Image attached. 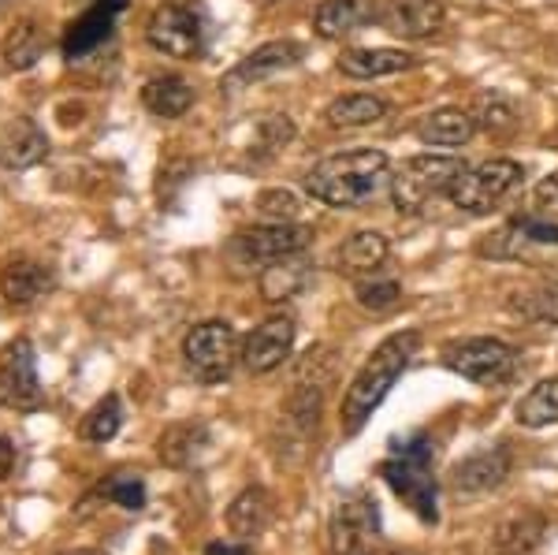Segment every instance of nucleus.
I'll return each mask as SVG.
<instances>
[{"mask_svg":"<svg viewBox=\"0 0 558 555\" xmlns=\"http://www.w3.org/2000/svg\"><path fill=\"white\" fill-rule=\"evenodd\" d=\"M421 347V333H395L387 336L380 347H376L373 354H368V362L357 370V377L350 381L347 396H343V410H339V425H343V436H357L365 429V422L373 418V410L380 407L387 399V391L395 388V381L407 373L410 358L417 354Z\"/></svg>","mask_w":558,"mask_h":555,"instance_id":"1","label":"nucleus"},{"mask_svg":"<svg viewBox=\"0 0 558 555\" xmlns=\"http://www.w3.org/2000/svg\"><path fill=\"white\" fill-rule=\"evenodd\" d=\"M387 176V154L384 149H347V154L324 157L320 165H313L305 172V191L310 198L324 205H336V209H350V205H362L376 194V186Z\"/></svg>","mask_w":558,"mask_h":555,"instance_id":"2","label":"nucleus"},{"mask_svg":"<svg viewBox=\"0 0 558 555\" xmlns=\"http://www.w3.org/2000/svg\"><path fill=\"white\" fill-rule=\"evenodd\" d=\"M432 462H436V444L428 441L425 433H413L410 441H391V455L380 462V478L387 481V488L410 507L413 515L425 526L439 522L436 511V473H432Z\"/></svg>","mask_w":558,"mask_h":555,"instance_id":"3","label":"nucleus"},{"mask_svg":"<svg viewBox=\"0 0 558 555\" xmlns=\"http://www.w3.org/2000/svg\"><path fill=\"white\" fill-rule=\"evenodd\" d=\"M465 172L462 157H439V154H421L410 157L407 165L391 179V202L399 213H421L432 198L451 194L458 176Z\"/></svg>","mask_w":558,"mask_h":555,"instance_id":"4","label":"nucleus"},{"mask_svg":"<svg viewBox=\"0 0 558 555\" xmlns=\"http://www.w3.org/2000/svg\"><path fill=\"white\" fill-rule=\"evenodd\" d=\"M521 179H525V168H521L518 160L492 157V160H484V165L465 168V172L458 176V183L451 186V202H454V209H465V213H473V217H481V213H492L495 205L507 202L521 186Z\"/></svg>","mask_w":558,"mask_h":555,"instance_id":"5","label":"nucleus"},{"mask_svg":"<svg viewBox=\"0 0 558 555\" xmlns=\"http://www.w3.org/2000/svg\"><path fill=\"white\" fill-rule=\"evenodd\" d=\"M444 365L458 377L484 384V388H499L518 373V351L502 339H454L444 347Z\"/></svg>","mask_w":558,"mask_h":555,"instance_id":"6","label":"nucleus"},{"mask_svg":"<svg viewBox=\"0 0 558 555\" xmlns=\"http://www.w3.org/2000/svg\"><path fill=\"white\" fill-rule=\"evenodd\" d=\"M183 358L197 381H205V384L228 381L235 362L242 358L239 333L228 321H202V325H194L191 333H186Z\"/></svg>","mask_w":558,"mask_h":555,"instance_id":"7","label":"nucleus"},{"mask_svg":"<svg viewBox=\"0 0 558 555\" xmlns=\"http://www.w3.org/2000/svg\"><path fill=\"white\" fill-rule=\"evenodd\" d=\"M146 38L157 52L172 60H197L205 52V15L194 4L168 0L146 23Z\"/></svg>","mask_w":558,"mask_h":555,"instance_id":"8","label":"nucleus"},{"mask_svg":"<svg viewBox=\"0 0 558 555\" xmlns=\"http://www.w3.org/2000/svg\"><path fill=\"white\" fill-rule=\"evenodd\" d=\"M380 544V507L368 492H350L336 504L328 522L331 555H362Z\"/></svg>","mask_w":558,"mask_h":555,"instance_id":"9","label":"nucleus"},{"mask_svg":"<svg viewBox=\"0 0 558 555\" xmlns=\"http://www.w3.org/2000/svg\"><path fill=\"white\" fill-rule=\"evenodd\" d=\"M41 402L45 388L38 377V351L31 339H12L0 354V407L31 414Z\"/></svg>","mask_w":558,"mask_h":555,"instance_id":"10","label":"nucleus"},{"mask_svg":"<svg viewBox=\"0 0 558 555\" xmlns=\"http://www.w3.org/2000/svg\"><path fill=\"white\" fill-rule=\"evenodd\" d=\"M313 231L305 224H260V228H250L235 236L231 243V254L239 257L242 265H257L268 268L276 262H287V257H299L310 246Z\"/></svg>","mask_w":558,"mask_h":555,"instance_id":"11","label":"nucleus"},{"mask_svg":"<svg viewBox=\"0 0 558 555\" xmlns=\"http://www.w3.org/2000/svg\"><path fill=\"white\" fill-rule=\"evenodd\" d=\"M376 23L395 38L421 41L444 31L447 12L439 0H380V20Z\"/></svg>","mask_w":558,"mask_h":555,"instance_id":"12","label":"nucleus"},{"mask_svg":"<svg viewBox=\"0 0 558 555\" xmlns=\"http://www.w3.org/2000/svg\"><path fill=\"white\" fill-rule=\"evenodd\" d=\"M291 351H294V321L279 313V317L260 321L254 333L246 336V343H242V365L250 373H272L291 358Z\"/></svg>","mask_w":558,"mask_h":555,"instance_id":"13","label":"nucleus"},{"mask_svg":"<svg viewBox=\"0 0 558 555\" xmlns=\"http://www.w3.org/2000/svg\"><path fill=\"white\" fill-rule=\"evenodd\" d=\"M49 157V134L38 128L31 116H15L0 128V168L8 172H23Z\"/></svg>","mask_w":558,"mask_h":555,"instance_id":"14","label":"nucleus"},{"mask_svg":"<svg viewBox=\"0 0 558 555\" xmlns=\"http://www.w3.org/2000/svg\"><path fill=\"white\" fill-rule=\"evenodd\" d=\"M123 8H128V0H94V8H86V12L68 26L64 57L71 64L89 57L97 45L108 41V34H112V26H116V15H120Z\"/></svg>","mask_w":558,"mask_h":555,"instance_id":"15","label":"nucleus"},{"mask_svg":"<svg viewBox=\"0 0 558 555\" xmlns=\"http://www.w3.org/2000/svg\"><path fill=\"white\" fill-rule=\"evenodd\" d=\"M57 288V273L52 265L34 262V257H15L0 268V294H4L8 306H34L38 299H45Z\"/></svg>","mask_w":558,"mask_h":555,"instance_id":"16","label":"nucleus"},{"mask_svg":"<svg viewBox=\"0 0 558 555\" xmlns=\"http://www.w3.org/2000/svg\"><path fill=\"white\" fill-rule=\"evenodd\" d=\"M376 20H380V0H324L313 26L320 38H350Z\"/></svg>","mask_w":558,"mask_h":555,"instance_id":"17","label":"nucleus"},{"mask_svg":"<svg viewBox=\"0 0 558 555\" xmlns=\"http://www.w3.org/2000/svg\"><path fill=\"white\" fill-rule=\"evenodd\" d=\"M510 473V451L507 447H484V451L470 455L451 470V485L458 492H492L507 481Z\"/></svg>","mask_w":558,"mask_h":555,"instance_id":"18","label":"nucleus"},{"mask_svg":"<svg viewBox=\"0 0 558 555\" xmlns=\"http://www.w3.org/2000/svg\"><path fill=\"white\" fill-rule=\"evenodd\" d=\"M299 60H302V45L299 41H268V45H260V49L250 52V57L242 60L235 71H231L228 86L260 83V79L279 75V71H291Z\"/></svg>","mask_w":558,"mask_h":555,"instance_id":"19","label":"nucleus"},{"mask_svg":"<svg viewBox=\"0 0 558 555\" xmlns=\"http://www.w3.org/2000/svg\"><path fill=\"white\" fill-rule=\"evenodd\" d=\"M272 515H276L272 496H268V492L260 488V485H254V488H242L239 496L231 499L228 526H231V533H235V536L250 541V536L265 533L268 526H272Z\"/></svg>","mask_w":558,"mask_h":555,"instance_id":"20","label":"nucleus"},{"mask_svg":"<svg viewBox=\"0 0 558 555\" xmlns=\"http://www.w3.org/2000/svg\"><path fill=\"white\" fill-rule=\"evenodd\" d=\"M387 254H391V246H387V239L380 231H354V236L339 246L336 265L343 276H354L357 280V276H373L376 268L387 262Z\"/></svg>","mask_w":558,"mask_h":555,"instance_id":"21","label":"nucleus"},{"mask_svg":"<svg viewBox=\"0 0 558 555\" xmlns=\"http://www.w3.org/2000/svg\"><path fill=\"white\" fill-rule=\"evenodd\" d=\"M417 64V57H410L407 49H347L339 57V71L350 79H380V75H399Z\"/></svg>","mask_w":558,"mask_h":555,"instance_id":"22","label":"nucleus"},{"mask_svg":"<svg viewBox=\"0 0 558 555\" xmlns=\"http://www.w3.org/2000/svg\"><path fill=\"white\" fill-rule=\"evenodd\" d=\"M142 105L157 116V120H179L194 105V86L183 75H153L142 86Z\"/></svg>","mask_w":558,"mask_h":555,"instance_id":"23","label":"nucleus"},{"mask_svg":"<svg viewBox=\"0 0 558 555\" xmlns=\"http://www.w3.org/2000/svg\"><path fill=\"white\" fill-rule=\"evenodd\" d=\"M387 116V101L373 94H343L324 109V120L336 131H354V128H368V123H380Z\"/></svg>","mask_w":558,"mask_h":555,"instance_id":"24","label":"nucleus"},{"mask_svg":"<svg viewBox=\"0 0 558 555\" xmlns=\"http://www.w3.org/2000/svg\"><path fill=\"white\" fill-rule=\"evenodd\" d=\"M476 131V120L470 112L462 109H436L425 116V123H421V142L425 146H439V149H454V146H465V142L473 138Z\"/></svg>","mask_w":558,"mask_h":555,"instance_id":"25","label":"nucleus"},{"mask_svg":"<svg viewBox=\"0 0 558 555\" xmlns=\"http://www.w3.org/2000/svg\"><path fill=\"white\" fill-rule=\"evenodd\" d=\"M205 447H209V429L202 422H179L172 429H165V436H160V444H157V455L168 467H191Z\"/></svg>","mask_w":558,"mask_h":555,"instance_id":"26","label":"nucleus"},{"mask_svg":"<svg viewBox=\"0 0 558 555\" xmlns=\"http://www.w3.org/2000/svg\"><path fill=\"white\" fill-rule=\"evenodd\" d=\"M305 283H310V262H302V254L260 268V299H265V302L294 299Z\"/></svg>","mask_w":558,"mask_h":555,"instance_id":"27","label":"nucleus"},{"mask_svg":"<svg viewBox=\"0 0 558 555\" xmlns=\"http://www.w3.org/2000/svg\"><path fill=\"white\" fill-rule=\"evenodd\" d=\"M0 57L12 71H31L45 57V34L34 20L20 23L15 31H8L4 45H0Z\"/></svg>","mask_w":558,"mask_h":555,"instance_id":"28","label":"nucleus"},{"mask_svg":"<svg viewBox=\"0 0 558 555\" xmlns=\"http://www.w3.org/2000/svg\"><path fill=\"white\" fill-rule=\"evenodd\" d=\"M544 518L533 515V511H521L514 518H507V522L499 526V533H495V552L499 555H529L539 544V536H544Z\"/></svg>","mask_w":558,"mask_h":555,"instance_id":"29","label":"nucleus"},{"mask_svg":"<svg viewBox=\"0 0 558 555\" xmlns=\"http://www.w3.org/2000/svg\"><path fill=\"white\" fill-rule=\"evenodd\" d=\"M518 422L525 429H544L558 422V377L539 381L536 388L518 402Z\"/></svg>","mask_w":558,"mask_h":555,"instance_id":"30","label":"nucleus"},{"mask_svg":"<svg viewBox=\"0 0 558 555\" xmlns=\"http://www.w3.org/2000/svg\"><path fill=\"white\" fill-rule=\"evenodd\" d=\"M123 425V402L120 396H105L94 410L83 418V436L89 444H108Z\"/></svg>","mask_w":558,"mask_h":555,"instance_id":"31","label":"nucleus"},{"mask_svg":"<svg viewBox=\"0 0 558 555\" xmlns=\"http://www.w3.org/2000/svg\"><path fill=\"white\" fill-rule=\"evenodd\" d=\"M510 310L521 313L525 321H544V325H558V283L539 291H525L510 299Z\"/></svg>","mask_w":558,"mask_h":555,"instance_id":"32","label":"nucleus"},{"mask_svg":"<svg viewBox=\"0 0 558 555\" xmlns=\"http://www.w3.org/2000/svg\"><path fill=\"white\" fill-rule=\"evenodd\" d=\"M101 496L112 499L123 511H142L146 507V481L138 473H112L101 485Z\"/></svg>","mask_w":558,"mask_h":555,"instance_id":"33","label":"nucleus"},{"mask_svg":"<svg viewBox=\"0 0 558 555\" xmlns=\"http://www.w3.org/2000/svg\"><path fill=\"white\" fill-rule=\"evenodd\" d=\"M399 299H402V288L395 280H376V273H373V280H357V302H362L365 310L384 313Z\"/></svg>","mask_w":558,"mask_h":555,"instance_id":"34","label":"nucleus"},{"mask_svg":"<svg viewBox=\"0 0 558 555\" xmlns=\"http://www.w3.org/2000/svg\"><path fill=\"white\" fill-rule=\"evenodd\" d=\"M257 213L265 224H291L299 217V198L291 191H265L257 194Z\"/></svg>","mask_w":558,"mask_h":555,"instance_id":"35","label":"nucleus"},{"mask_svg":"<svg viewBox=\"0 0 558 555\" xmlns=\"http://www.w3.org/2000/svg\"><path fill=\"white\" fill-rule=\"evenodd\" d=\"M481 123L488 131H507V128H514V112H510L499 97H492V101H481Z\"/></svg>","mask_w":558,"mask_h":555,"instance_id":"36","label":"nucleus"},{"mask_svg":"<svg viewBox=\"0 0 558 555\" xmlns=\"http://www.w3.org/2000/svg\"><path fill=\"white\" fill-rule=\"evenodd\" d=\"M536 202H539V209L558 213V172H555V176H547L544 183L536 186Z\"/></svg>","mask_w":558,"mask_h":555,"instance_id":"37","label":"nucleus"},{"mask_svg":"<svg viewBox=\"0 0 558 555\" xmlns=\"http://www.w3.org/2000/svg\"><path fill=\"white\" fill-rule=\"evenodd\" d=\"M15 470V444L8 436H0V481H8Z\"/></svg>","mask_w":558,"mask_h":555,"instance_id":"38","label":"nucleus"},{"mask_svg":"<svg viewBox=\"0 0 558 555\" xmlns=\"http://www.w3.org/2000/svg\"><path fill=\"white\" fill-rule=\"evenodd\" d=\"M205 555H254V548H250L246 541L242 544H228V541H216V544H209V548H205Z\"/></svg>","mask_w":558,"mask_h":555,"instance_id":"39","label":"nucleus"},{"mask_svg":"<svg viewBox=\"0 0 558 555\" xmlns=\"http://www.w3.org/2000/svg\"><path fill=\"white\" fill-rule=\"evenodd\" d=\"M362 555H417V552H407V548H384V544H373L368 552Z\"/></svg>","mask_w":558,"mask_h":555,"instance_id":"40","label":"nucleus"},{"mask_svg":"<svg viewBox=\"0 0 558 555\" xmlns=\"http://www.w3.org/2000/svg\"><path fill=\"white\" fill-rule=\"evenodd\" d=\"M60 555H108V552H97V548H71V552H60Z\"/></svg>","mask_w":558,"mask_h":555,"instance_id":"41","label":"nucleus"},{"mask_svg":"<svg viewBox=\"0 0 558 555\" xmlns=\"http://www.w3.org/2000/svg\"><path fill=\"white\" fill-rule=\"evenodd\" d=\"M0 4H4V0H0Z\"/></svg>","mask_w":558,"mask_h":555,"instance_id":"42","label":"nucleus"}]
</instances>
